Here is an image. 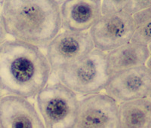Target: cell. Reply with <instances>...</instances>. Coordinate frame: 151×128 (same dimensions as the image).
<instances>
[{
	"label": "cell",
	"mask_w": 151,
	"mask_h": 128,
	"mask_svg": "<svg viewBox=\"0 0 151 128\" xmlns=\"http://www.w3.org/2000/svg\"><path fill=\"white\" fill-rule=\"evenodd\" d=\"M52 72L40 48L14 39L0 45V86L9 95L36 97L48 84Z\"/></svg>",
	"instance_id": "cell-1"
},
{
	"label": "cell",
	"mask_w": 151,
	"mask_h": 128,
	"mask_svg": "<svg viewBox=\"0 0 151 128\" xmlns=\"http://www.w3.org/2000/svg\"><path fill=\"white\" fill-rule=\"evenodd\" d=\"M60 4L54 0H6L2 14L7 34L14 40L46 48L61 29Z\"/></svg>",
	"instance_id": "cell-2"
},
{
	"label": "cell",
	"mask_w": 151,
	"mask_h": 128,
	"mask_svg": "<svg viewBox=\"0 0 151 128\" xmlns=\"http://www.w3.org/2000/svg\"><path fill=\"white\" fill-rule=\"evenodd\" d=\"M60 83L76 95L100 94L110 80L106 65V53L98 49L55 72Z\"/></svg>",
	"instance_id": "cell-3"
},
{
	"label": "cell",
	"mask_w": 151,
	"mask_h": 128,
	"mask_svg": "<svg viewBox=\"0 0 151 128\" xmlns=\"http://www.w3.org/2000/svg\"><path fill=\"white\" fill-rule=\"evenodd\" d=\"M79 100L77 95L60 82L47 84L36 96L45 128H75Z\"/></svg>",
	"instance_id": "cell-4"
},
{
	"label": "cell",
	"mask_w": 151,
	"mask_h": 128,
	"mask_svg": "<svg viewBox=\"0 0 151 128\" xmlns=\"http://www.w3.org/2000/svg\"><path fill=\"white\" fill-rule=\"evenodd\" d=\"M135 29L132 15L119 12L102 14L88 33L94 48L106 53L130 42Z\"/></svg>",
	"instance_id": "cell-5"
},
{
	"label": "cell",
	"mask_w": 151,
	"mask_h": 128,
	"mask_svg": "<svg viewBox=\"0 0 151 128\" xmlns=\"http://www.w3.org/2000/svg\"><path fill=\"white\" fill-rule=\"evenodd\" d=\"M94 49L88 32L64 30L47 45L45 56L52 72L70 65Z\"/></svg>",
	"instance_id": "cell-6"
},
{
	"label": "cell",
	"mask_w": 151,
	"mask_h": 128,
	"mask_svg": "<svg viewBox=\"0 0 151 128\" xmlns=\"http://www.w3.org/2000/svg\"><path fill=\"white\" fill-rule=\"evenodd\" d=\"M104 90L118 104L148 98L151 94V71L141 66L119 72L110 77Z\"/></svg>",
	"instance_id": "cell-7"
},
{
	"label": "cell",
	"mask_w": 151,
	"mask_h": 128,
	"mask_svg": "<svg viewBox=\"0 0 151 128\" xmlns=\"http://www.w3.org/2000/svg\"><path fill=\"white\" fill-rule=\"evenodd\" d=\"M75 128H119L118 103L101 93L83 97Z\"/></svg>",
	"instance_id": "cell-8"
},
{
	"label": "cell",
	"mask_w": 151,
	"mask_h": 128,
	"mask_svg": "<svg viewBox=\"0 0 151 128\" xmlns=\"http://www.w3.org/2000/svg\"><path fill=\"white\" fill-rule=\"evenodd\" d=\"M0 125L2 128H45L30 101L9 94L0 98Z\"/></svg>",
	"instance_id": "cell-9"
},
{
	"label": "cell",
	"mask_w": 151,
	"mask_h": 128,
	"mask_svg": "<svg viewBox=\"0 0 151 128\" xmlns=\"http://www.w3.org/2000/svg\"><path fill=\"white\" fill-rule=\"evenodd\" d=\"M61 28L74 32H88L101 17L100 0H67L60 4Z\"/></svg>",
	"instance_id": "cell-10"
},
{
	"label": "cell",
	"mask_w": 151,
	"mask_h": 128,
	"mask_svg": "<svg viewBox=\"0 0 151 128\" xmlns=\"http://www.w3.org/2000/svg\"><path fill=\"white\" fill-rule=\"evenodd\" d=\"M150 56L147 46L130 41L106 54V72L110 78L125 70L145 66Z\"/></svg>",
	"instance_id": "cell-11"
},
{
	"label": "cell",
	"mask_w": 151,
	"mask_h": 128,
	"mask_svg": "<svg viewBox=\"0 0 151 128\" xmlns=\"http://www.w3.org/2000/svg\"><path fill=\"white\" fill-rule=\"evenodd\" d=\"M119 128H151V100L134 99L118 104Z\"/></svg>",
	"instance_id": "cell-12"
},
{
	"label": "cell",
	"mask_w": 151,
	"mask_h": 128,
	"mask_svg": "<svg viewBox=\"0 0 151 128\" xmlns=\"http://www.w3.org/2000/svg\"><path fill=\"white\" fill-rule=\"evenodd\" d=\"M132 42L148 46L151 44V22L147 23L135 29L131 40Z\"/></svg>",
	"instance_id": "cell-13"
},
{
	"label": "cell",
	"mask_w": 151,
	"mask_h": 128,
	"mask_svg": "<svg viewBox=\"0 0 151 128\" xmlns=\"http://www.w3.org/2000/svg\"><path fill=\"white\" fill-rule=\"evenodd\" d=\"M127 0H106L101 1L102 14L125 12Z\"/></svg>",
	"instance_id": "cell-14"
},
{
	"label": "cell",
	"mask_w": 151,
	"mask_h": 128,
	"mask_svg": "<svg viewBox=\"0 0 151 128\" xmlns=\"http://www.w3.org/2000/svg\"><path fill=\"white\" fill-rule=\"evenodd\" d=\"M151 6V0H127L125 13L133 15Z\"/></svg>",
	"instance_id": "cell-15"
},
{
	"label": "cell",
	"mask_w": 151,
	"mask_h": 128,
	"mask_svg": "<svg viewBox=\"0 0 151 128\" xmlns=\"http://www.w3.org/2000/svg\"><path fill=\"white\" fill-rule=\"evenodd\" d=\"M136 29L151 22V6L132 15Z\"/></svg>",
	"instance_id": "cell-16"
},
{
	"label": "cell",
	"mask_w": 151,
	"mask_h": 128,
	"mask_svg": "<svg viewBox=\"0 0 151 128\" xmlns=\"http://www.w3.org/2000/svg\"><path fill=\"white\" fill-rule=\"evenodd\" d=\"M7 33L5 30V25H4L3 20H2V14L0 13V45H2L5 41H6L7 39Z\"/></svg>",
	"instance_id": "cell-17"
},
{
	"label": "cell",
	"mask_w": 151,
	"mask_h": 128,
	"mask_svg": "<svg viewBox=\"0 0 151 128\" xmlns=\"http://www.w3.org/2000/svg\"><path fill=\"white\" fill-rule=\"evenodd\" d=\"M145 66H146V67H147V68L151 71V54H150V56L149 58H148L147 61V63H146V65Z\"/></svg>",
	"instance_id": "cell-18"
},
{
	"label": "cell",
	"mask_w": 151,
	"mask_h": 128,
	"mask_svg": "<svg viewBox=\"0 0 151 128\" xmlns=\"http://www.w3.org/2000/svg\"><path fill=\"white\" fill-rule=\"evenodd\" d=\"M2 87H1V86H0V98L2 97Z\"/></svg>",
	"instance_id": "cell-19"
},
{
	"label": "cell",
	"mask_w": 151,
	"mask_h": 128,
	"mask_svg": "<svg viewBox=\"0 0 151 128\" xmlns=\"http://www.w3.org/2000/svg\"><path fill=\"white\" fill-rule=\"evenodd\" d=\"M148 49H149V51H150V54H151V44H149V45H148Z\"/></svg>",
	"instance_id": "cell-20"
},
{
	"label": "cell",
	"mask_w": 151,
	"mask_h": 128,
	"mask_svg": "<svg viewBox=\"0 0 151 128\" xmlns=\"http://www.w3.org/2000/svg\"><path fill=\"white\" fill-rule=\"evenodd\" d=\"M148 98H149V99H150V100H151V94H150V96H149V97H148Z\"/></svg>",
	"instance_id": "cell-21"
},
{
	"label": "cell",
	"mask_w": 151,
	"mask_h": 128,
	"mask_svg": "<svg viewBox=\"0 0 151 128\" xmlns=\"http://www.w3.org/2000/svg\"><path fill=\"white\" fill-rule=\"evenodd\" d=\"M0 128H2V127H1V125H0Z\"/></svg>",
	"instance_id": "cell-22"
}]
</instances>
